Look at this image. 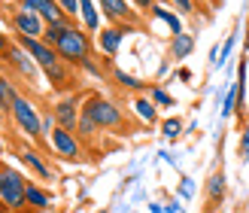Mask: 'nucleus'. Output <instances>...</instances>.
<instances>
[{
  "label": "nucleus",
  "mask_w": 249,
  "mask_h": 213,
  "mask_svg": "<svg viewBox=\"0 0 249 213\" xmlns=\"http://www.w3.org/2000/svg\"><path fill=\"white\" fill-rule=\"evenodd\" d=\"M18 158H21V165H24V168H31L40 180H52V168H49L46 161H43V155L36 153V149H21Z\"/></svg>",
  "instance_id": "nucleus-12"
},
{
  "label": "nucleus",
  "mask_w": 249,
  "mask_h": 213,
  "mask_svg": "<svg viewBox=\"0 0 249 213\" xmlns=\"http://www.w3.org/2000/svg\"><path fill=\"white\" fill-rule=\"evenodd\" d=\"M18 46L36 61V67H43V70H52V67L61 64L55 46H49L46 40H40V37H18Z\"/></svg>",
  "instance_id": "nucleus-5"
},
{
  "label": "nucleus",
  "mask_w": 249,
  "mask_h": 213,
  "mask_svg": "<svg viewBox=\"0 0 249 213\" xmlns=\"http://www.w3.org/2000/svg\"><path fill=\"white\" fill-rule=\"evenodd\" d=\"M24 204H31L34 210H49V207H52L49 192L40 189V186H34V183H28V189H24Z\"/></svg>",
  "instance_id": "nucleus-17"
},
{
  "label": "nucleus",
  "mask_w": 249,
  "mask_h": 213,
  "mask_svg": "<svg viewBox=\"0 0 249 213\" xmlns=\"http://www.w3.org/2000/svg\"><path fill=\"white\" fill-rule=\"evenodd\" d=\"M195 52V37L192 34H173V40H170V58L173 61H185Z\"/></svg>",
  "instance_id": "nucleus-14"
},
{
  "label": "nucleus",
  "mask_w": 249,
  "mask_h": 213,
  "mask_svg": "<svg viewBox=\"0 0 249 213\" xmlns=\"http://www.w3.org/2000/svg\"><path fill=\"white\" fill-rule=\"evenodd\" d=\"M82 113L97 125V128H122V125H124L122 110H119L113 101L101 97V95H91L89 101L82 104Z\"/></svg>",
  "instance_id": "nucleus-2"
},
{
  "label": "nucleus",
  "mask_w": 249,
  "mask_h": 213,
  "mask_svg": "<svg viewBox=\"0 0 249 213\" xmlns=\"http://www.w3.org/2000/svg\"><path fill=\"white\" fill-rule=\"evenodd\" d=\"M234 43H237V34H228V40H225V46H222V61H225V58L231 55V49H234Z\"/></svg>",
  "instance_id": "nucleus-30"
},
{
  "label": "nucleus",
  "mask_w": 249,
  "mask_h": 213,
  "mask_svg": "<svg viewBox=\"0 0 249 213\" xmlns=\"http://www.w3.org/2000/svg\"><path fill=\"white\" fill-rule=\"evenodd\" d=\"M149 101H152L155 107H173V97H170L164 89H158V85H152V89H149Z\"/></svg>",
  "instance_id": "nucleus-24"
},
{
  "label": "nucleus",
  "mask_w": 249,
  "mask_h": 213,
  "mask_svg": "<svg viewBox=\"0 0 249 213\" xmlns=\"http://www.w3.org/2000/svg\"><path fill=\"white\" fill-rule=\"evenodd\" d=\"M161 134H164L167 140H177V137L182 134V122L179 119H167L164 125H161Z\"/></svg>",
  "instance_id": "nucleus-25"
},
{
  "label": "nucleus",
  "mask_w": 249,
  "mask_h": 213,
  "mask_svg": "<svg viewBox=\"0 0 249 213\" xmlns=\"http://www.w3.org/2000/svg\"><path fill=\"white\" fill-rule=\"evenodd\" d=\"M164 213H182V204H179V201H170V204L164 207Z\"/></svg>",
  "instance_id": "nucleus-33"
},
{
  "label": "nucleus",
  "mask_w": 249,
  "mask_h": 213,
  "mask_svg": "<svg viewBox=\"0 0 249 213\" xmlns=\"http://www.w3.org/2000/svg\"><path fill=\"white\" fill-rule=\"evenodd\" d=\"M55 3L61 6V12H64V19H79V0H55Z\"/></svg>",
  "instance_id": "nucleus-26"
},
{
  "label": "nucleus",
  "mask_w": 249,
  "mask_h": 213,
  "mask_svg": "<svg viewBox=\"0 0 249 213\" xmlns=\"http://www.w3.org/2000/svg\"><path fill=\"white\" fill-rule=\"evenodd\" d=\"M9 113H12V119H16V125H18V131H24L31 140H40V134H43V116L34 110V104L28 101V97L18 95Z\"/></svg>",
  "instance_id": "nucleus-4"
},
{
  "label": "nucleus",
  "mask_w": 249,
  "mask_h": 213,
  "mask_svg": "<svg viewBox=\"0 0 249 213\" xmlns=\"http://www.w3.org/2000/svg\"><path fill=\"white\" fill-rule=\"evenodd\" d=\"M76 131H79L82 137H91L94 131H101V128H97V125H94V122H91V119L82 113V116H79V122H76Z\"/></svg>",
  "instance_id": "nucleus-27"
},
{
  "label": "nucleus",
  "mask_w": 249,
  "mask_h": 213,
  "mask_svg": "<svg viewBox=\"0 0 249 213\" xmlns=\"http://www.w3.org/2000/svg\"><path fill=\"white\" fill-rule=\"evenodd\" d=\"M134 110H137V116H140L143 122H149V125L158 119V107L149 101V97H137V101H134Z\"/></svg>",
  "instance_id": "nucleus-20"
},
{
  "label": "nucleus",
  "mask_w": 249,
  "mask_h": 213,
  "mask_svg": "<svg viewBox=\"0 0 249 213\" xmlns=\"http://www.w3.org/2000/svg\"><path fill=\"white\" fill-rule=\"evenodd\" d=\"M49 143H52V149H55L61 158H67V161L82 158V146L76 140V134L67 131V128H61V125H55V128L49 131Z\"/></svg>",
  "instance_id": "nucleus-6"
},
{
  "label": "nucleus",
  "mask_w": 249,
  "mask_h": 213,
  "mask_svg": "<svg viewBox=\"0 0 249 213\" xmlns=\"http://www.w3.org/2000/svg\"><path fill=\"white\" fill-rule=\"evenodd\" d=\"M55 52L64 64H85V61L91 58V40L82 28H73L70 24V28L61 34V40L55 43Z\"/></svg>",
  "instance_id": "nucleus-1"
},
{
  "label": "nucleus",
  "mask_w": 249,
  "mask_h": 213,
  "mask_svg": "<svg viewBox=\"0 0 249 213\" xmlns=\"http://www.w3.org/2000/svg\"><path fill=\"white\" fill-rule=\"evenodd\" d=\"M134 3L140 6V9H152V0H134Z\"/></svg>",
  "instance_id": "nucleus-35"
},
{
  "label": "nucleus",
  "mask_w": 249,
  "mask_h": 213,
  "mask_svg": "<svg viewBox=\"0 0 249 213\" xmlns=\"http://www.w3.org/2000/svg\"><path fill=\"white\" fill-rule=\"evenodd\" d=\"M55 122L61 125V128H67V131H76V122H79V97L76 95H67V97H61V101L55 104Z\"/></svg>",
  "instance_id": "nucleus-8"
},
{
  "label": "nucleus",
  "mask_w": 249,
  "mask_h": 213,
  "mask_svg": "<svg viewBox=\"0 0 249 213\" xmlns=\"http://www.w3.org/2000/svg\"><path fill=\"white\" fill-rule=\"evenodd\" d=\"M124 34H128V28H101V34H97V46H101L107 55H116Z\"/></svg>",
  "instance_id": "nucleus-13"
},
{
  "label": "nucleus",
  "mask_w": 249,
  "mask_h": 213,
  "mask_svg": "<svg viewBox=\"0 0 249 213\" xmlns=\"http://www.w3.org/2000/svg\"><path fill=\"white\" fill-rule=\"evenodd\" d=\"M237 82H231L228 85V95H225V101H222V119H228L231 113H237Z\"/></svg>",
  "instance_id": "nucleus-22"
},
{
  "label": "nucleus",
  "mask_w": 249,
  "mask_h": 213,
  "mask_svg": "<svg viewBox=\"0 0 249 213\" xmlns=\"http://www.w3.org/2000/svg\"><path fill=\"white\" fill-rule=\"evenodd\" d=\"M24 189H28V183L16 168H0V201L6 210L24 207Z\"/></svg>",
  "instance_id": "nucleus-3"
},
{
  "label": "nucleus",
  "mask_w": 249,
  "mask_h": 213,
  "mask_svg": "<svg viewBox=\"0 0 249 213\" xmlns=\"http://www.w3.org/2000/svg\"><path fill=\"white\" fill-rule=\"evenodd\" d=\"M3 58H6L9 64L18 70V73H21L24 79L36 82V77H40V73H36V61H34V58H31L28 52H24L21 46H12V43H9V49H6V55H3Z\"/></svg>",
  "instance_id": "nucleus-9"
},
{
  "label": "nucleus",
  "mask_w": 249,
  "mask_h": 213,
  "mask_svg": "<svg viewBox=\"0 0 249 213\" xmlns=\"http://www.w3.org/2000/svg\"><path fill=\"white\" fill-rule=\"evenodd\" d=\"M79 19L85 31H101V9H97L94 0H79Z\"/></svg>",
  "instance_id": "nucleus-15"
},
{
  "label": "nucleus",
  "mask_w": 249,
  "mask_h": 213,
  "mask_svg": "<svg viewBox=\"0 0 249 213\" xmlns=\"http://www.w3.org/2000/svg\"><path fill=\"white\" fill-rule=\"evenodd\" d=\"M12 28H16L18 37H43V28H46V21L36 16V12L31 9H16L12 12Z\"/></svg>",
  "instance_id": "nucleus-7"
},
{
  "label": "nucleus",
  "mask_w": 249,
  "mask_h": 213,
  "mask_svg": "<svg viewBox=\"0 0 249 213\" xmlns=\"http://www.w3.org/2000/svg\"><path fill=\"white\" fill-rule=\"evenodd\" d=\"M222 198H225V174L216 171L213 177L207 180V201H210V207H219Z\"/></svg>",
  "instance_id": "nucleus-16"
},
{
  "label": "nucleus",
  "mask_w": 249,
  "mask_h": 213,
  "mask_svg": "<svg viewBox=\"0 0 249 213\" xmlns=\"http://www.w3.org/2000/svg\"><path fill=\"white\" fill-rule=\"evenodd\" d=\"M18 6L36 12L43 21H61L64 19V12H61V6L55 3V0H18Z\"/></svg>",
  "instance_id": "nucleus-10"
},
{
  "label": "nucleus",
  "mask_w": 249,
  "mask_h": 213,
  "mask_svg": "<svg viewBox=\"0 0 249 213\" xmlns=\"http://www.w3.org/2000/svg\"><path fill=\"white\" fill-rule=\"evenodd\" d=\"M101 12L109 19V21H131L134 19V6L131 0H94Z\"/></svg>",
  "instance_id": "nucleus-11"
},
{
  "label": "nucleus",
  "mask_w": 249,
  "mask_h": 213,
  "mask_svg": "<svg viewBox=\"0 0 249 213\" xmlns=\"http://www.w3.org/2000/svg\"><path fill=\"white\" fill-rule=\"evenodd\" d=\"M177 77H179V79H182V82H189V79H192V70H189V67H182V70H179V73H177Z\"/></svg>",
  "instance_id": "nucleus-34"
},
{
  "label": "nucleus",
  "mask_w": 249,
  "mask_h": 213,
  "mask_svg": "<svg viewBox=\"0 0 249 213\" xmlns=\"http://www.w3.org/2000/svg\"><path fill=\"white\" fill-rule=\"evenodd\" d=\"M170 3L179 9V16H192L195 12V0H170Z\"/></svg>",
  "instance_id": "nucleus-28"
},
{
  "label": "nucleus",
  "mask_w": 249,
  "mask_h": 213,
  "mask_svg": "<svg viewBox=\"0 0 249 213\" xmlns=\"http://www.w3.org/2000/svg\"><path fill=\"white\" fill-rule=\"evenodd\" d=\"M152 16H155L158 21H164L167 28H170V34H182V19L177 16V12H170L167 6H161V3H152Z\"/></svg>",
  "instance_id": "nucleus-18"
},
{
  "label": "nucleus",
  "mask_w": 249,
  "mask_h": 213,
  "mask_svg": "<svg viewBox=\"0 0 249 213\" xmlns=\"http://www.w3.org/2000/svg\"><path fill=\"white\" fill-rule=\"evenodd\" d=\"M246 49H249V28H246Z\"/></svg>",
  "instance_id": "nucleus-36"
},
{
  "label": "nucleus",
  "mask_w": 249,
  "mask_h": 213,
  "mask_svg": "<svg viewBox=\"0 0 249 213\" xmlns=\"http://www.w3.org/2000/svg\"><path fill=\"white\" fill-rule=\"evenodd\" d=\"M16 97H18V92L12 89V82H9L6 77H0V107H3V110H12Z\"/></svg>",
  "instance_id": "nucleus-21"
},
{
  "label": "nucleus",
  "mask_w": 249,
  "mask_h": 213,
  "mask_svg": "<svg viewBox=\"0 0 249 213\" xmlns=\"http://www.w3.org/2000/svg\"><path fill=\"white\" fill-rule=\"evenodd\" d=\"M6 49H9V40H6V34H3V31H0V58H3V55H6Z\"/></svg>",
  "instance_id": "nucleus-32"
},
{
  "label": "nucleus",
  "mask_w": 249,
  "mask_h": 213,
  "mask_svg": "<svg viewBox=\"0 0 249 213\" xmlns=\"http://www.w3.org/2000/svg\"><path fill=\"white\" fill-rule=\"evenodd\" d=\"M240 155H243V161H249V125L240 134Z\"/></svg>",
  "instance_id": "nucleus-29"
},
{
  "label": "nucleus",
  "mask_w": 249,
  "mask_h": 213,
  "mask_svg": "<svg viewBox=\"0 0 249 213\" xmlns=\"http://www.w3.org/2000/svg\"><path fill=\"white\" fill-rule=\"evenodd\" d=\"M192 192H195L192 180H182V183H179V195H182V198H192Z\"/></svg>",
  "instance_id": "nucleus-31"
},
{
  "label": "nucleus",
  "mask_w": 249,
  "mask_h": 213,
  "mask_svg": "<svg viewBox=\"0 0 249 213\" xmlns=\"http://www.w3.org/2000/svg\"><path fill=\"white\" fill-rule=\"evenodd\" d=\"M70 28V19H61V21H46V28H43V37L40 40H46L49 46H55L61 40V34H64Z\"/></svg>",
  "instance_id": "nucleus-19"
},
{
  "label": "nucleus",
  "mask_w": 249,
  "mask_h": 213,
  "mask_svg": "<svg viewBox=\"0 0 249 213\" xmlns=\"http://www.w3.org/2000/svg\"><path fill=\"white\" fill-rule=\"evenodd\" d=\"M116 82L122 85V89H131V92H140L143 89V82L137 79V77H131V73H124V70H116Z\"/></svg>",
  "instance_id": "nucleus-23"
}]
</instances>
